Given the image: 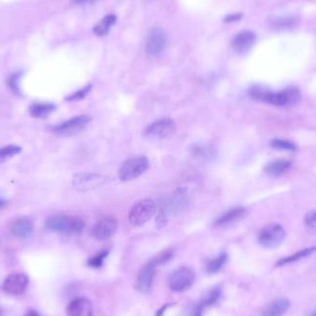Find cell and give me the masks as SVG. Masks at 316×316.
<instances>
[{"mask_svg":"<svg viewBox=\"0 0 316 316\" xmlns=\"http://www.w3.org/2000/svg\"><path fill=\"white\" fill-rule=\"evenodd\" d=\"M249 94L252 98L260 102L266 103L275 106L294 105L300 99V93L297 87H288L281 92H273L265 86H253Z\"/></svg>","mask_w":316,"mask_h":316,"instance_id":"cell-1","label":"cell"},{"mask_svg":"<svg viewBox=\"0 0 316 316\" xmlns=\"http://www.w3.org/2000/svg\"><path fill=\"white\" fill-rule=\"evenodd\" d=\"M45 227L50 231L67 233V234H76L84 231L85 223L78 216L72 215H52L45 221Z\"/></svg>","mask_w":316,"mask_h":316,"instance_id":"cell-2","label":"cell"},{"mask_svg":"<svg viewBox=\"0 0 316 316\" xmlns=\"http://www.w3.org/2000/svg\"><path fill=\"white\" fill-rule=\"evenodd\" d=\"M150 168V162L146 156L138 155L123 163L119 170V177L122 181L135 180L145 174Z\"/></svg>","mask_w":316,"mask_h":316,"instance_id":"cell-3","label":"cell"},{"mask_svg":"<svg viewBox=\"0 0 316 316\" xmlns=\"http://www.w3.org/2000/svg\"><path fill=\"white\" fill-rule=\"evenodd\" d=\"M157 211V206L153 200H141L130 209L128 220L133 226H142L151 220Z\"/></svg>","mask_w":316,"mask_h":316,"instance_id":"cell-4","label":"cell"},{"mask_svg":"<svg viewBox=\"0 0 316 316\" xmlns=\"http://www.w3.org/2000/svg\"><path fill=\"white\" fill-rule=\"evenodd\" d=\"M286 238V231L279 224H270L259 233V243L266 249L279 247Z\"/></svg>","mask_w":316,"mask_h":316,"instance_id":"cell-5","label":"cell"},{"mask_svg":"<svg viewBox=\"0 0 316 316\" xmlns=\"http://www.w3.org/2000/svg\"><path fill=\"white\" fill-rule=\"evenodd\" d=\"M194 281V271L187 266H181L176 269L171 274L169 287L175 292H184L191 288Z\"/></svg>","mask_w":316,"mask_h":316,"instance_id":"cell-6","label":"cell"},{"mask_svg":"<svg viewBox=\"0 0 316 316\" xmlns=\"http://www.w3.org/2000/svg\"><path fill=\"white\" fill-rule=\"evenodd\" d=\"M177 127L174 120L163 119L156 120L145 129V136L151 140H164L173 136L176 133Z\"/></svg>","mask_w":316,"mask_h":316,"instance_id":"cell-7","label":"cell"},{"mask_svg":"<svg viewBox=\"0 0 316 316\" xmlns=\"http://www.w3.org/2000/svg\"><path fill=\"white\" fill-rule=\"evenodd\" d=\"M105 183V178L96 173H80L72 180L73 187L80 191H89L101 187Z\"/></svg>","mask_w":316,"mask_h":316,"instance_id":"cell-8","label":"cell"},{"mask_svg":"<svg viewBox=\"0 0 316 316\" xmlns=\"http://www.w3.org/2000/svg\"><path fill=\"white\" fill-rule=\"evenodd\" d=\"M157 266H159L155 259L150 260L148 263L142 267L140 272L138 274L136 278L137 291L141 293H147L153 287L154 275Z\"/></svg>","mask_w":316,"mask_h":316,"instance_id":"cell-9","label":"cell"},{"mask_svg":"<svg viewBox=\"0 0 316 316\" xmlns=\"http://www.w3.org/2000/svg\"><path fill=\"white\" fill-rule=\"evenodd\" d=\"M91 122V118L87 115L78 116L71 120H67L54 128L55 132L62 136H72L78 134L87 127Z\"/></svg>","mask_w":316,"mask_h":316,"instance_id":"cell-10","label":"cell"},{"mask_svg":"<svg viewBox=\"0 0 316 316\" xmlns=\"http://www.w3.org/2000/svg\"><path fill=\"white\" fill-rule=\"evenodd\" d=\"M167 44V34L160 27L150 31L146 43V52L151 56H157L162 53Z\"/></svg>","mask_w":316,"mask_h":316,"instance_id":"cell-11","label":"cell"},{"mask_svg":"<svg viewBox=\"0 0 316 316\" xmlns=\"http://www.w3.org/2000/svg\"><path fill=\"white\" fill-rule=\"evenodd\" d=\"M118 222L113 217H105L96 223L92 230L94 239L106 240L112 238L118 231Z\"/></svg>","mask_w":316,"mask_h":316,"instance_id":"cell-12","label":"cell"},{"mask_svg":"<svg viewBox=\"0 0 316 316\" xmlns=\"http://www.w3.org/2000/svg\"><path fill=\"white\" fill-rule=\"evenodd\" d=\"M29 284V278L24 274H12L3 284V290L11 295H21L24 293Z\"/></svg>","mask_w":316,"mask_h":316,"instance_id":"cell-13","label":"cell"},{"mask_svg":"<svg viewBox=\"0 0 316 316\" xmlns=\"http://www.w3.org/2000/svg\"><path fill=\"white\" fill-rule=\"evenodd\" d=\"M256 41V35L252 31H242L232 41V48L239 54L249 51Z\"/></svg>","mask_w":316,"mask_h":316,"instance_id":"cell-14","label":"cell"},{"mask_svg":"<svg viewBox=\"0 0 316 316\" xmlns=\"http://www.w3.org/2000/svg\"><path fill=\"white\" fill-rule=\"evenodd\" d=\"M68 316H94V308L90 299L78 298L73 299L67 308Z\"/></svg>","mask_w":316,"mask_h":316,"instance_id":"cell-15","label":"cell"},{"mask_svg":"<svg viewBox=\"0 0 316 316\" xmlns=\"http://www.w3.org/2000/svg\"><path fill=\"white\" fill-rule=\"evenodd\" d=\"M9 229L12 235L18 239H25L32 234L34 224L30 218L21 216L13 219L12 222L10 223Z\"/></svg>","mask_w":316,"mask_h":316,"instance_id":"cell-16","label":"cell"},{"mask_svg":"<svg viewBox=\"0 0 316 316\" xmlns=\"http://www.w3.org/2000/svg\"><path fill=\"white\" fill-rule=\"evenodd\" d=\"M291 307V300L286 298L274 299L262 313V316H283Z\"/></svg>","mask_w":316,"mask_h":316,"instance_id":"cell-17","label":"cell"},{"mask_svg":"<svg viewBox=\"0 0 316 316\" xmlns=\"http://www.w3.org/2000/svg\"><path fill=\"white\" fill-rule=\"evenodd\" d=\"M246 214V210L243 207H236L232 208L226 212L225 214L220 215L215 221L214 226L216 227H224L227 225H230L232 223L236 222L239 219H241Z\"/></svg>","mask_w":316,"mask_h":316,"instance_id":"cell-18","label":"cell"},{"mask_svg":"<svg viewBox=\"0 0 316 316\" xmlns=\"http://www.w3.org/2000/svg\"><path fill=\"white\" fill-rule=\"evenodd\" d=\"M292 164L289 160L277 159L266 164L265 167V173L270 177H278L289 170Z\"/></svg>","mask_w":316,"mask_h":316,"instance_id":"cell-19","label":"cell"},{"mask_svg":"<svg viewBox=\"0 0 316 316\" xmlns=\"http://www.w3.org/2000/svg\"><path fill=\"white\" fill-rule=\"evenodd\" d=\"M56 109V106L51 104H34L30 106V114L34 118H43L49 115Z\"/></svg>","mask_w":316,"mask_h":316,"instance_id":"cell-20","label":"cell"},{"mask_svg":"<svg viewBox=\"0 0 316 316\" xmlns=\"http://www.w3.org/2000/svg\"><path fill=\"white\" fill-rule=\"evenodd\" d=\"M316 250V247H310V248L303 249L301 251H299L298 253L292 254L291 256L284 257L282 259H280L276 263V266H283V265H289V264H291V263L299 261L300 259H303L305 257L311 255Z\"/></svg>","mask_w":316,"mask_h":316,"instance_id":"cell-21","label":"cell"},{"mask_svg":"<svg viewBox=\"0 0 316 316\" xmlns=\"http://www.w3.org/2000/svg\"><path fill=\"white\" fill-rule=\"evenodd\" d=\"M116 21H117V18L113 14L105 16L97 25L94 27V34L98 36L105 35L109 32L112 26L115 24Z\"/></svg>","mask_w":316,"mask_h":316,"instance_id":"cell-22","label":"cell"},{"mask_svg":"<svg viewBox=\"0 0 316 316\" xmlns=\"http://www.w3.org/2000/svg\"><path fill=\"white\" fill-rule=\"evenodd\" d=\"M228 261V254L227 253H221L220 255L215 257L214 259L210 260L206 265V272L208 274L218 273L223 268V266L226 265Z\"/></svg>","mask_w":316,"mask_h":316,"instance_id":"cell-23","label":"cell"},{"mask_svg":"<svg viewBox=\"0 0 316 316\" xmlns=\"http://www.w3.org/2000/svg\"><path fill=\"white\" fill-rule=\"evenodd\" d=\"M221 295H222V292L220 291V289H218V288L212 289L211 291H207L205 293V296L203 297V299L201 300V303L199 305L203 309L212 306L216 302H218V300L221 298Z\"/></svg>","mask_w":316,"mask_h":316,"instance_id":"cell-24","label":"cell"},{"mask_svg":"<svg viewBox=\"0 0 316 316\" xmlns=\"http://www.w3.org/2000/svg\"><path fill=\"white\" fill-rule=\"evenodd\" d=\"M271 146L274 149L282 150V151H290L294 152L297 150V146L289 140L284 139H274L271 142Z\"/></svg>","mask_w":316,"mask_h":316,"instance_id":"cell-25","label":"cell"},{"mask_svg":"<svg viewBox=\"0 0 316 316\" xmlns=\"http://www.w3.org/2000/svg\"><path fill=\"white\" fill-rule=\"evenodd\" d=\"M21 148L17 146H7L0 148V162H4L14 155L20 154Z\"/></svg>","mask_w":316,"mask_h":316,"instance_id":"cell-26","label":"cell"},{"mask_svg":"<svg viewBox=\"0 0 316 316\" xmlns=\"http://www.w3.org/2000/svg\"><path fill=\"white\" fill-rule=\"evenodd\" d=\"M108 255V251H104L99 253H97L96 255L89 258L87 264L90 267L93 268H100L102 267L104 265V262L105 260V258Z\"/></svg>","mask_w":316,"mask_h":316,"instance_id":"cell-27","label":"cell"},{"mask_svg":"<svg viewBox=\"0 0 316 316\" xmlns=\"http://www.w3.org/2000/svg\"><path fill=\"white\" fill-rule=\"evenodd\" d=\"M304 226L309 232L316 233V210L310 211L305 214Z\"/></svg>","mask_w":316,"mask_h":316,"instance_id":"cell-28","label":"cell"},{"mask_svg":"<svg viewBox=\"0 0 316 316\" xmlns=\"http://www.w3.org/2000/svg\"><path fill=\"white\" fill-rule=\"evenodd\" d=\"M92 89V85L89 84V85L85 86L84 88L79 90L77 92H75L74 94L69 95L68 98H67V101H79V100H82L85 97L87 94H89V92L91 91Z\"/></svg>","mask_w":316,"mask_h":316,"instance_id":"cell-29","label":"cell"},{"mask_svg":"<svg viewBox=\"0 0 316 316\" xmlns=\"http://www.w3.org/2000/svg\"><path fill=\"white\" fill-rule=\"evenodd\" d=\"M173 256H174V253L172 252V250H166L161 253H159L154 259L156 260L158 265H162L169 262Z\"/></svg>","mask_w":316,"mask_h":316,"instance_id":"cell-30","label":"cell"},{"mask_svg":"<svg viewBox=\"0 0 316 316\" xmlns=\"http://www.w3.org/2000/svg\"><path fill=\"white\" fill-rule=\"evenodd\" d=\"M294 22V20H291L290 18H286V19H278L277 21H276V24L279 27V26H289L291 23Z\"/></svg>","mask_w":316,"mask_h":316,"instance_id":"cell-31","label":"cell"},{"mask_svg":"<svg viewBox=\"0 0 316 316\" xmlns=\"http://www.w3.org/2000/svg\"><path fill=\"white\" fill-rule=\"evenodd\" d=\"M241 14H232V15H230V16H228V17L226 18V21L229 22H231V21H239V19L241 18Z\"/></svg>","mask_w":316,"mask_h":316,"instance_id":"cell-32","label":"cell"},{"mask_svg":"<svg viewBox=\"0 0 316 316\" xmlns=\"http://www.w3.org/2000/svg\"><path fill=\"white\" fill-rule=\"evenodd\" d=\"M203 308L201 307L200 305H198L195 307V309L192 311L191 316H202V312H203Z\"/></svg>","mask_w":316,"mask_h":316,"instance_id":"cell-33","label":"cell"},{"mask_svg":"<svg viewBox=\"0 0 316 316\" xmlns=\"http://www.w3.org/2000/svg\"><path fill=\"white\" fill-rule=\"evenodd\" d=\"M170 306V304H167V305H164L161 309H159L158 310V312L155 314V316H164V314H165V312L167 311V309Z\"/></svg>","mask_w":316,"mask_h":316,"instance_id":"cell-34","label":"cell"},{"mask_svg":"<svg viewBox=\"0 0 316 316\" xmlns=\"http://www.w3.org/2000/svg\"><path fill=\"white\" fill-rule=\"evenodd\" d=\"M95 0H74V2L78 5H88L94 3Z\"/></svg>","mask_w":316,"mask_h":316,"instance_id":"cell-35","label":"cell"},{"mask_svg":"<svg viewBox=\"0 0 316 316\" xmlns=\"http://www.w3.org/2000/svg\"><path fill=\"white\" fill-rule=\"evenodd\" d=\"M26 316H40L35 311H34V310H30L28 313H27V315H26Z\"/></svg>","mask_w":316,"mask_h":316,"instance_id":"cell-36","label":"cell"},{"mask_svg":"<svg viewBox=\"0 0 316 316\" xmlns=\"http://www.w3.org/2000/svg\"><path fill=\"white\" fill-rule=\"evenodd\" d=\"M7 204V202L5 201V200H2V199H0V209L4 206V205H6Z\"/></svg>","mask_w":316,"mask_h":316,"instance_id":"cell-37","label":"cell"},{"mask_svg":"<svg viewBox=\"0 0 316 316\" xmlns=\"http://www.w3.org/2000/svg\"><path fill=\"white\" fill-rule=\"evenodd\" d=\"M3 316V312H2V310L0 309V316Z\"/></svg>","mask_w":316,"mask_h":316,"instance_id":"cell-38","label":"cell"},{"mask_svg":"<svg viewBox=\"0 0 316 316\" xmlns=\"http://www.w3.org/2000/svg\"><path fill=\"white\" fill-rule=\"evenodd\" d=\"M311 316H316V311L315 312V313H313V315Z\"/></svg>","mask_w":316,"mask_h":316,"instance_id":"cell-39","label":"cell"}]
</instances>
